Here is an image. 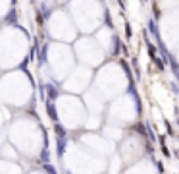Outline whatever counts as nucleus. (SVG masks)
Returning <instances> with one entry per match:
<instances>
[{"label":"nucleus","instance_id":"nucleus-1","mask_svg":"<svg viewBox=\"0 0 179 174\" xmlns=\"http://www.w3.org/2000/svg\"><path fill=\"white\" fill-rule=\"evenodd\" d=\"M56 131H58L60 135H64V128H60V126H56Z\"/></svg>","mask_w":179,"mask_h":174}]
</instances>
